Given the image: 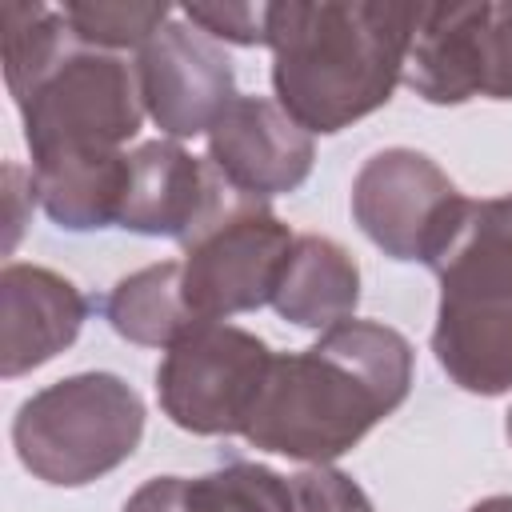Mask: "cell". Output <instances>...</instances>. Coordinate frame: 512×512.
Instances as JSON below:
<instances>
[{"label": "cell", "instance_id": "ba28073f", "mask_svg": "<svg viewBox=\"0 0 512 512\" xmlns=\"http://www.w3.org/2000/svg\"><path fill=\"white\" fill-rule=\"evenodd\" d=\"M276 352L236 324H204L172 344L156 368L164 416L192 436H244Z\"/></svg>", "mask_w": 512, "mask_h": 512}, {"label": "cell", "instance_id": "7402d4cb", "mask_svg": "<svg viewBox=\"0 0 512 512\" xmlns=\"http://www.w3.org/2000/svg\"><path fill=\"white\" fill-rule=\"evenodd\" d=\"M468 512H512V496H484Z\"/></svg>", "mask_w": 512, "mask_h": 512}, {"label": "cell", "instance_id": "9c48e42d", "mask_svg": "<svg viewBox=\"0 0 512 512\" xmlns=\"http://www.w3.org/2000/svg\"><path fill=\"white\" fill-rule=\"evenodd\" d=\"M404 84L428 104L512 100V4H420Z\"/></svg>", "mask_w": 512, "mask_h": 512}, {"label": "cell", "instance_id": "603a6c76", "mask_svg": "<svg viewBox=\"0 0 512 512\" xmlns=\"http://www.w3.org/2000/svg\"><path fill=\"white\" fill-rule=\"evenodd\" d=\"M504 436H508V444H512V408L504 412Z\"/></svg>", "mask_w": 512, "mask_h": 512}, {"label": "cell", "instance_id": "52a82bcc", "mask_svg": "<svg viewBox=\"0 0 512 512\" xmlns=\"http://www.w3.org/2000/svg\"><path fill=\"white\" fill-rule=\"evenodd\" d=\"M16 108L32 160L68 148H120L144 120L136 64L84 48L80 40Z\"/></svg>", "mask_w": 512, "mask_h": 512}, {"label": "cell", "instance_id": "5b68a950", "mask_svg": "<svg viewBox=\"0 0 512 512\" xmlns=\"http://www.w3.org/2000/svg\"><path fill=\"white\" fill-rule=\"evenodd\" d=\"M472 200L416 148L372 152L352 180V220L392 260L436 268L464 232Z\"/></svg>", "mask_w": 512, "mask_h": 512}, {"label": "cell", "instance_id": "7c38bea8", "mask_svg": "<svg viewBox=\"0 0 512 512\" xmlns=\"http://www.w3.org/2000/svg\"><path fill=\"white\" fill-rule=\"evenodd\" d=\"M224 176L180 148L176 140H148L128 152V192L120 228L140 236H168L188 244L232 196Z\"/></svg>", "mask_w": 512, "mask_h": 512}, {"label": "cell", "instance_id": "4fadbf2b", "mask_svg": "<svg viewBox=\"0 0 512 512\" xmlns=\"http://www.w3.org/2000/svg\"><path fill=\"white\" fill-rule=\"evenodd\" d=\"M88 300L72 280L40 264L0 272V372L8 380L60 356L84 328Z\"/></svg>", "mask_w": 512, "mask_h": 512}, {"label": "cell", "instance_id": "5bb4252c", "mask_svg": "<svg viewBox=\"0 0 512 512\" xmlns=\"http://www.w3.org/2000/svg\"><path fill=\"white\" fill-rule=\"evenodd\" d=\"M32 188L52 224L92 232L120 224L128 192V152L120 148H68L32 160Z\"/></svg>", "mask_w": 512, "mask_h": 512}, {"label": "cell", "instance_id": "6da1fadb", "mask_svg": "<svg viewBox=\"0 0 512 512\" xmlns=\"http://www.w3.org/2000/svg\"><path fill=\"white\" fill-rule=\"evenodd\" d=\"M412 344L376 320H344L304 352L276 356L244 440L304 464H328L356 448L412 388Z\"/></svg>", "mask_w": 512, "mask_h": 512}, {"label": "cell", "instance_id": "277c9868", "mask_svg": "<svg viewBox=\"0 0 512 512\" xmlns=\"http://www.w3.org/2000/svg\"><path fill=\"white\" fill-rule=\"evenodd\" d=\"M144 436V400L116 372H76L32 392L12 420L20 464L52 488H84L120 468Z\"/></svg>", "mask_w": 512, "mask_h": 512}, {"label": "cell", "instance_id": "8fae6325", "mask_svg": "<svg viewBox=\"0 0 512 512\" xmlns=\"http://www.w3.org/2000/svg\"><path fill=\"white\" fill-rule=\"evenodd\" d=\"M312 160V132L268 96H236L208 132V164L228 188L252 200L296 192L308 180Z\"/></svg>", "mask_w": 512, "mask_h": 512}, {"label": "cell", "instance_id": "d6986e66", "mask_svg": "<svg viewBox=\"0 0 512 512\" xmlns=\"http://www.w3.org/2000/svg\"><path fill=\"white\" fill-rule=\"evenodd\" d=\"M72 36L84 48L96 52H120V48H144L168 20L172 8L168 4H124V0H76L60 8Z\"/></svg>", "mask_w": 512, "mask_h": 512}, {"label": "cell", "instance_id": "ffe728a7", "mask_svg": "<svg viewBox=\"0 0 512 512\" xmlns=\"http://www.w3.org/2000/svg\"><path fill=\"white\" fill-rule=\"evenodd\" d=\"M292 484V512H376L368 492L340 468L328 464H308L296 476H288Z\"/></svg>", "mask_w": 512, "mask_h": 512}, {"label": "cell", "instance_id": "e0dca14e", "mask_svg": "<svg viewBox=\"0 0 512 512\" xmlns=\"http://www.w3.org/2000/svg\"><path fill=\"white\" fill-rule=\"evenodd\" d=\"M104 316L116 328V336L144 348H164V352L184 336H192L196 328H204V320L184 300L180 260H160L124 276L108 292Z\"/></svg>", "mask_w": 512, "mask_h": 512}, {"label": "cell", "instance_id": "30bf717a", "mask_svg": "<svg viewBox=\"0 0 512 512\" xmlns=\"http://www.w3.org/2000/svg\"><path fill=\"white\" fill-rule=\"evenodd\" d=\"M144 112L172 140L212 132L224 108L240 96L228 52L196 24L168 20L136 56Z\"/></svg>", "mask_w": 512, "mask_h": 512}, {"label": "cell", "instance_id": "8992f818", "mask_svg": "<svg viewBox=\"0 0 512 512\" xmlns=\"http://www.w3.org/2000/svg\"><path fill=\"white\" fill-rule=\"evenodd\" d=\"M292 244L296 236L264 200L232 192L224 208L184 244L180 284L188 308L204 324H220L272 304Z\"/></svg>", "mask_w": 512, "mask_h": 512}, {"label": "cell", "instance_id": "3957f363", "mask_svg": "<svg viewBox=\"0 0 512 512\" xmlns=\"http://www.w3.org/2000/svg\"><path fill=\"white\" fill-rule=\"evenodd\" d=\"M436 276V364L472 396L512 392V196L472 200Z\"/></svg>", "mask_w": 512, "mask_h": 512}, {"label": "cell", "instance_id": "9a60e30c", "mask_svg": "<svg viewBox=\"0 0 512 512\" xmlns=\"http://www.w3.org/2000/svg\"><path fill=\"white\" fill-rule=\"evenodd\" d=\"M360 304V264L332 236H296L288 264L280 272L272 308L296 328L328 332L356 316Z\"/></svg>", "mask_w": 512, "mask_h": 512}, {"label": "cell", "instance_id": "7a4b0ae2", "mask_svg": "<svg viewBox=\"0 0 512 512\" xmlns=\"http://www.w3.org/2000/svg\"><path fill=\"white\" fill-rule=\"evenodd\" d=\"M420 4L280 0L268 4L276 104L304 128L332 136L384 108L404 80Z\"/></svg>", "mask_w": 512, "mask_h": 512}, {"label": "cell", "instance_id": "2e32d148", "mask_svg": "<svg viewBox=\"0 0 512 512\" xmlns=\"http://www.w3.org/2000/svg\"><path fill=\"white\" fill-rule=\"evenodd\" d=\"M124 512H292V484L268 464L232 460L204 476H152Z\"/></svg>", "mask_w": 512, "mask_h": 512}, {"label": "cell", "instance_id": "ac0fdd59", "mask_svg": "<svg viewBox=\"0 0 512 512\" xmlns=\"http://www.w3.org/2000/svg\"><path fill=\"white\" fill-rule=\"evenodd\" d=\"M76 44L60 8L8 0L0 8V48H4V80L12 100H24Z\"/></svg>", "mask_w": 512, "mask_h": 512}, {"label": "cell", "instance_id": "44dd1931", "mask_svg": "<svg viewBox=\"0 0 512 512\" xmlns=\"http://www.w3.org/2000/svg\"><path fill=\"white\" fill-rule=\"evenodd\" d=\"M184 20L228 44H268V4H184Z\"/></svg>", "mask_w": 512, "mask_h": 512}]
</instances>
